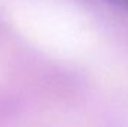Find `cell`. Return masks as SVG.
<instances>
[{
	"instance_id": "1",
	"label": "cell",
	"mask_w": 128,
	"mask_h": 127,
	"mask_svg": "<svg viewBox=\"0 0 128 127\" xmlns=\"http://www.w3.org/2000/svg\"><path fill=\"white\" fill-rule=\"evenodd\" d=\"M106 2L115 5V6H119V8L125 9V11H128V0H106Z\"/></svg>"
}]
</instances>
